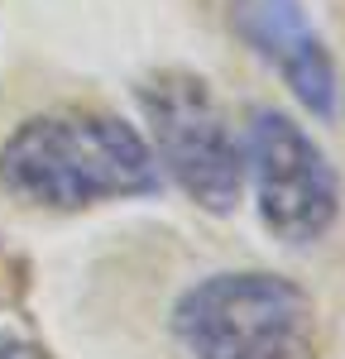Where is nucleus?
Wrapping results in <instances>:
<instances>
[{"mask_svg": "<svg viewBox=\"0 0 345 359\" xmlns=\"http://www.w3.org/2000/svg\"><path fill=\"white\" fill-rule=\"evenodd\" d=\"M0 359H53L39 340H25V335H5L0 331Z\"/></svg>", "mask_w": 345, "mask_h": 359, "instance_id": "obj_6", "label": "nucleus"}, {"mask_svg": "<svg viewBox=\"0 0 345 359\" xmlns=\"http://www.w3.org/2000/svg\"><path fill=\"white\" fill-rule=\"evenodd\" d=\"M163 187L149 139L111 111H48L0 144V192L34 211H86Z\"/></svg>", "mask_w": 345, "mask_h": 359, "instance_id": "obj_1", "label": "nucleus"}, {"mask_svg": "<svg viewBox=\"0 0 345 359\" xmlns=\"http://www.w3.org/2000/svg\"><path fill=\"white\" fill-rule=\"evenodd\" d=\"M140 111L158 172H168L192 206L230 216L245 192V144L216 91L197 72L163 67L140 82Z\"/></svg>", "mask_w": 345, "mask_h": 359, "instance_id": "obj_3", "label": "nucleus"}, {"mask_svg": "<svg viewBox=\"0 0 345 359\" xmlns=\"http://www.w3.org/2000/svg\"><path fill=\"white\" fill-rule=\"evenodd\" d=\"M187 359H316V302L283 273H211L172 306Z\"/></svg>", "mask_w": 345, "mask_h": 359, "instance_id": "obj_2", "label": "nucleus"}, {"mask_svg": "<svg viewBox=\"0 0 345 359\" xmlns=\"http://www.w3.org/2000/svg\"><path fill=\"white\" fill-rule=\"evenodd\" d=\"M230 29L316 120L336 115V62L302 0H230Z\"/></svg>", "mask_w": 345, "mask_h": 359, "instance_id": "obj_5", "label": "nucleus"}, {"mask_svg": "<svg viewBox=\"0 0 345 359\" xmlns=\"http://www.w3.org/2000/svg\"><path fill=\"white\" fill-rule=\"evenodd\" d=\"M245 168L255 177V206L264 230L288 249L316 245L341 216V182L292 115L255 111L245 139Z\"/></svg>", "mask_w": 345, "mask_h": 359, "instance_id": "obj_4", "label": "nucleus"}]
</instances>
